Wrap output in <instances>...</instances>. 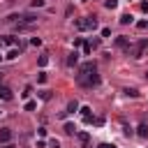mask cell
Listing matches in <instances>:
<instances>
[{
    "mask_svg": "<svg viewBox=\"0 0 148 148\" xmlns=\"http://www.w3.org/2000/svg\"><path fill=\"white\" fill-rule=\"evenodd\" d=\"M76 83L83 86V88H92V86L99 83V76H97V72H79L76 74Z\"/></svg>",
    "mask_w": 148,
    "mask_h": 148,
    "instance_id": "obj_1",
    "label": "cell"
},
{
    "mask_svg": "<svg viewBox=\"0 0 148 148\" xmlns=\"http://www.w3.org/2000/svg\"><path fill=\"white\" fill-rule=\"evenodd\" d=\"M76 30H97V18L95 16H83V18H76Z\"/></svg>",
    "mask_w": 148,
    "mask_h": 148,
    "instance_id": "obj_2",
    "label": "cell"
},
{
    "mask_svg": "<svg viewBox=\"0 0 148 148\" xmlns=\"http://www.w3.org/2000/svg\"><path fill=\"white\" fill-rule=\"evenodd\" d=\"M146 49H148V39L143 37V39H139L136 44H132V46H130L127 56H132V58H141V56L146 53Z\"/></svg>",
    "mask_w": 148,
    "mask_h": 148,
    "instance_id": "obj_3",
    "label": "cell"
},
{
    "mask_svg": "<svg viewBox=\"0 0 148 148\" xmlns=\"http://www.w3.org/2000/svg\"><path fill=\"white\" fill-rule=\"evenodd\" d=\"M116 46H118V49H123V51H125V53H127V51H130V46H132V44H130V39H127V37H125V35H118V37H116Z\"/></svg>",
    "mask_w": 148,
    "mask_h": 148,
    "instance_id": "obj_4",
    "label": "cell"
},
{
    "mask_svg": "<svg viewBox=\"0 0 148 148\" xmlns=\"http://www.w3.org/2000/svg\"><path fill=\"white\" fill-rule=\"evenodd\" d=\"M0 99H2V102H9V99H14V92H12V88H7V86H0Z\"/></svg>",
    "mask_w": 148,
    "mask_h": 148,
    "instance_id": "obj_5",
    "label": "cell"
},
{
    "mask_svg": "<svg viewBox=\"0 0 148 148\" xmlns=\"http://www.w3.org/2000/svg\"><path fill=\"white\" fill-rule=\"evenodd\" d=\"M12 136H14V134H12V130H9V127H2V130H0V143H9V141H12Z\"/></svg>",
    "mask_w": 148,
    "mask_h": 148,
    "instance_id": "obj_6",
    "label": "cell"
},
{
    "mask_svg": "<svg viewBox=\"0 0 148 148\" xmlns=\"http://www.w3.org/2000/svg\"><path fill=\"white\" fill-rule=\"evenodd\" d=\"M21 23H37V16L32 12H23L21 14Z\"/></svg>",
    "mask_w": 148,
    "mask_h": 148,
    "instance_id": "obj_7",
    "label": "cell"
},
{
    "mask_svg": "<svg viewBox=\"0 0 148 148\" xmlns=\"http://www.w3.org/2000/svg\"><path fill=\"white\" fill-rule=\"evenodd\" d=\"M79 141H81L83 148H92V146H90V134H88V132H79Z\"/></svg>",
    "mask_w": 148,
    "mask_h": 148,
    "instance_id": "obj_8",
    "label": "cell"
},
{
    "mask_svg": "<svg viewBox=\"0 0 148 148\" xmlns=\"http://www.w3.org/2000/svg\"><path fill=\"white\" fill-rule=\"evenodd\" d=\"M2 23H7V25H16V23H21V14H9Z\"/></svg>",
    "mask_w": 148,
    "mask_h": 148,
    "instance_id": "obj_9",
    "label": "cell"
},
{
    "mask_svg": "<svg viewBox=\"0 0 148 148\" xmlns=\"http://www.w3.org/2000/svg\"><path fill=\"white\" fill-rule=\"evenodd\" d=\"M79 72H97V65H95L92 60H88V62H83V65L79 67Z\"/></svg>",
    "mask_w": 148,
    "mask_h": 148,
    "instance_id": "obj_10",
    "label": "cell"
},
{
    "mask_svg": "<svg viewBox=\"0 0 148 148\" xmlns=\"http://www.w3.org/2000/svg\"><path fill=\"white\" fill-rule=\"evenodd\" d=\"M35 28V23H16V30L18 32H30Z\"/></svg>",
    "mask_w": 148,
    "mask_h": 148,
    "instance_id": "obj_11",
    "label": "cell"
},
{
    "mask_svg": "<svg viewBox=\"0 0 148 148\" xmlns=\"http://www.w3.org/2000/svg\"><path fill=\"white\" fill-rule=\"evenodd\" d=\"M76 60H79V53H76V49H74V51L67 56V60H65V62H67L69 67H74V65H76Z\"/></svg>",
    "mask_w": 148,
    "mask_h": 148,
    "instance_id": "obj_12",
    "label": "cell"
},
{
    "mask_svg": "<svg viewBox=\"0 0 148 148\" xmlns=\"http://www.w3.org/2000/svg\"><path fill=\"white\" fill-rule=\"evenodd\" d=\"M21 51H23V49H18V46H14V49H9V53H7L5 58H7V60H14V58H18V53H21Z\"/></svg>",
    "mask_w": 148,
    "mask_h": 148,
    "instance_id": "obj_13",
    "label": "cell"
},
{
    "mask_svg": "<svg viewBox=\"0 0 148 148\" xmlns=\"http://www.w3.org/2000/svg\"><path fill=\"white\" fill-rule=\"evenodd\" d=\"M136 134H139L141 139H148V125H139V127H136Z\"/></svg>",
    "mask_w": 148,
    "mask_h": 148,
    "instance_id": "obj_14",
    "label": "cell"
},
{
    "mask_svg": "<svg viewBox=\"0 0 148 148\" xmlns=\"http://www.w3.org/2000/svg\"><path fill=\"white\" fill-rule=\"evenodd\" d=\"M62 130H65V134H69V136H72V134H76V127H74V123H65V127H62Z\"/></svg>",
    "mask_w": 148,
    "mask_h": 148,
    "instance_id": "obj_15",
    "label": "cell"
},
{
    "mask_svg": "<svg viewBox=\"0 0 148 148\" xmlns=\"http://www.w3.org/2000/svg\"><path fill=\"white\" fill-rule=\"evenodd\" d=\"M74 111H79V102H76V99H72V102L67 104V113H74Z\"/></svg>",
    "mask_w": 148,
    "mask_h": 148,
    "instance_id": "obj_16",
    "label": "cell"
},
{
    "mask_svg": "<svg viewBox=\"0 0 148 148\" xmlns=\"http://www.w3.org/2000/svg\"><path fill=\"white\" fill-rule=\"evenodd\" d=\"M132 21H134L132 14H123V16H120V23H123V25H127V23H132Z\"/></svg>",
    "mask_w": 148,
    "mask_h": 148,
    "instance_id": "obj_17",
    "label": "cell"
},
{
    "mask_svg": "<svg viewBox=\"0 0 148 148\" xmlns=\"http://www.w3.org/2000/svg\"><path fill=\"white\" fill-rule=\"evenodd\" d=\"M125 95L127 97H139V90L136 88H125Z\"/></svg>",
    "mask_w": 148,
    "mask_h": 148,
    "instance_id": "obj_18",
    "label": "cell"
},
{
    "mask_svg": "<svg viewBox=\"0 0 148 148\" xmlns=\"http://www.w3.org/2000/svg\"><path fill=\"white\" fill-rule=\"evenodd\" d=\"M104 7H106V9H116V7H118V0H106Z\"/></svg>",
    "mask_w": 148,
    "mask_h": 148,
    "instance_id": "obj_19",
    "label": "cell"
},
{
    "mask_svg": "<svg viewBox=\"0 0 148 148\" xmlns=\"http://www.w3.org/2000/svg\"><path fill=\"white\" fill-rule=\"evenodd\" d=\"M37 62H39V67H46V65H49V56H39Z\"/></svg>",
    "mask_w": 148,
    "mask_h": 148,
    "instance_id": "obj_20",
    "label": "cell"
},
{
    "mask_svg": "<svg viewBox=\"0 0 148 148\" xmlns=\"http://www.w3.org/2000/svg\"><path fill=\"white\" fill-rule=\"evenodd\" d=\"M30 92H32V86H25V88H23V92H21V97L25 99V97H30Z\"/></svg>",
    "mask_w": 148,
    "mask_h": 148,
    "instance_id": "obj_21",
    "label": "cell"
},
{
    "mask_svg": "<svg viewBox=\"0 0 148 148\" xmlns=\"http://www.w3.org/2000/svg\"><path fill=\"white\" fill-rule=\"evenodd\" d=\"M39 99H51V90H39Z\"/></svg>",
    "mask_w": 148,
    "mask_h": 148,
    "instance_id": "obj_22",
    "label": "cell"
},
{
    "mask_svg": "<svg viewBox=\"0 0 148 148\" xmlns=\"http://www.w3.org/2000/svg\"><path fill=\"white\" fill-rule=\"evenodd\" d=\"M35 106H37V102H25V111H35Z\"/></svg>",
    "mask_w": 148,
    "mask_h": 148,
    "instance_id": "obj_23",
    "label": "cell"
},
{
    "mask_svg": "<svg viewBox=\"0 0 148 148\" xmlns=\"http://www.w3.org/2000/svg\"><path fill=\"white\" fill-rule=\"evenodd\" d=\"M90 123H92V125H97V127H102V125H104V118H92Z\"/></svg>",
    "mask_w": 148,
    "mask_h": 148,
    "instance_id": "obj_24",
    "label": "cell"
},
{
    "mask_svg": "<svg viewBox=\"0 0 148 148\" xmlns=\"http://www.w3.org/2000/svg\"><path fill=\"white\" fill-rule=\"evenodd\" d=\"M37 81H39V83H46V74L39 72V74H37Z\"/></svg>",
    "mask_w": 148,
    "mask_h": 148,
    "instance_id": "obj_25",
    "label": "cell"
},
{
    "mask_svg": "<svg viewBox=\"0 0 148 148\" xmlns=\"http://www.w3.org/2000/svg\"><path fill=\"white\" fill-rule=\"evenodd\" d=\"M30 44H32V46H39V44H42V39H39V37H32V39H30Z\"/></svg>",
    "mask_w": 148,
    "mask_h": 148,
    "instance_id": "obj_26",
    "label": "cell"
},
{
    "mask_svg": "<svg viewBox=\"0 0 148 148\" xmlns=\"http://www.w3.org/2000/svg\"><path fill=\"white\" fill-rule=\"evenodd\" d=\"M30 5H32V7H44V0H32Z\"/></svg>",
    "mask_w": 148,
    "mask_h": 148,
    "instance_id": "obj_27",
    "label": "cell"
},
{
    "mask_svg": "<svg viewBox=\"0 0 148 148\" xmlns=\"http://www.w3.org/2000/svg\"><path fill=\"white\" fill-rule=\"evenodd\" d=\"M136 28H141V30H143V28H148V21H139V23H136Z\"/></svg>",
    "mask_w": 148,
    "mask_h": 148,
    "instance_id": "obj_28",
    "label": "cell"
},
{
    "mask_svg": "<svg viewBox=\"0 0 148 148\" xmlns=\"http://www.w3.org/2000/svg\"><path fill=\"white\" fill-rule=\"evenodd\" d=\"M111 35V28H102V37H109Z\"/></svg>",
    "mask_w": 148,
    "mask_h": 148,
    "instance_id": "obj_29",
    "label": "cell"
},
{
    "mask_svg": "<svg viewBox=\"0 0 148 148\" xmlns=\"http://www.w3.org/2000/svg\"><path fill=\"white\" fill-rule=\"evenodd\" d=\"M37 134L39 136H46V127H37Z\"/></svg>",
    "mask_w": 148,
    "mask_h": 148,
    "instance_id": "obj_30",
    "label": "cell"
},
{
    "mask_svg": "<svg viewBox=\"0 0 148 148\" xmlns=\"http://www.w3.org/2000/svg\"><path fill=\"white\" fill-rule=\"evenodd\" d=\"M49 148H60V146H58V141H56V139H51V141H49Z\"/></svg>",
    "mask_w": 148,
    "mask_h": 148,
    "instance_id": "obj_31",
    "label": "cell"
},
{
    "mask_svg": "<svg viewBox=\"0 0 148 148\" xmlns=\"http://www.w3.org/2000/svg\"><path fill=\"white\" fill-rule=\"evenodd\" d=\"M97 148H116V146H113V143H99Z\"/></svg>",
    "mask_w": 148,
    "mask_h": 148,
    "instance_id": "obj_32",
    "label": "cell"
},
{
    "mask_svg": "<svg viewBox=\"0 0 148 148\" xmlns=\"http://www.w3.org/2000/svg\"><path fill=\"white\" fill-rule=\"evenodd\" d=\"M2 148H16L14 143H2Z\"/></svg>",
    "mask_w": 148,
    "mask_h": 148,
    "instance_id": "obj_33",
    "label": "cell"
},
{
    "mask_svg": "<svg viewBox=\"0 0 148 148\" xmlns=\"http://www.w3.org/2000/svg\"><path fill=\"white\" fill-rule=\"evenodd\" d=\"M2 44H5V42H2V39H0V49H2Z\"/></svg>",
    "mask_w": 148,
    "mask_h": 148,
    "instance_id": "obj_34",
    "label": "cell"
},
{
    "mask_svg": "<svg viewBox=\"0 0 148 148\" xmlns=\"http://www.w3.org/2000/svg\"><path fill=\"white\" fill-rule=\"evenodd\" d=\"M146 79H148V72H146Z\"/></svg>",
    "mask_w": 148,
    "mask_h": 148,
    "instance_id": "obj_35",
    "label": "cell"
}]
</instances>
